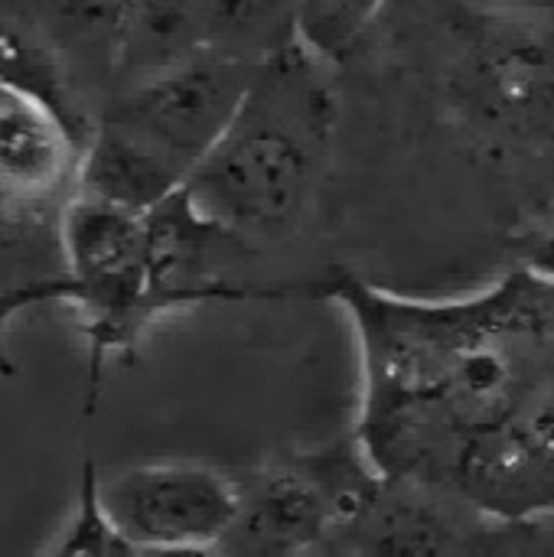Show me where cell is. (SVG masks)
Masks as SVG:
<instances>
[{
	"mask_svg": "<svg viewBox=\"0 0 554 557\" xmlns=\"http://www.w3.org/2000/svg\"><path fill=\"white\" fill-rule=\"evenodd\" d=\"M327 297L356 333L353 441L382 480L503 525L554 516V274L522 264L447 300L343 274Z\"/></svg>",
	"mask_w": 554,
	"mask_h": 557,
	"instance_id": "cell-1",
	"label": "cell"
},
{
	"mask_svg": "<svg viewBox=\"0 0 554 557\" xmlns=\"http://www.w3.org/2000/svg\"><path fill=\"white\" fill-rule=\"evenodd\" d=\"M131 0H20L3 20L26 26L59 62L95 124L114 95Z\"/></svg>",
	"mask_w": 554,
	"mask_h": 557,
	"instance_id": "cell-8",
	"label": "cell"
},
{
	"mask_svg": "<svg viewBox=\"0 0 554 557\" xmlns=\"http://www.w3.org/2000/svg\"><path fill=\"white\" fill-rule=\"evenodd\" d=\"M379 483L356 441L268 460L238 480L242 506L219 548L225 557H307L346 532Z\"/></svg>",
	"mask_w": 554,
	"mask_h": 557,
	"instance_id": "cell-6",
	"label": "cell"
},
{
	"mask_svg": "<svg viewBox=\"0 0 554 557\" xmlns=\"http://www.w3.org/2000/svg\"><path fill=\"white\" fill-rule=\"evenodd\" d=\"M62 248L65 284L56 300L72 304L85 320L91 392L108 356L134 349L160 313L245 297L242 287L219 281L216 264L225 251L248 245L202 222L183 193L153 209H127L78 193L65 215Z\"/></svg>",
	"mask_w": 554,
	"mask_h": 557,
	"instance_id": "cell-4",
	"label": "cell"
},
{
	"mask_svg": "<svg viewBox=\"0 0 554 557\" xmlns=\"http://www.w3.org/2000/svg\"><path fill=\"white\" fill-rule=\"evenodd\" d=\"M519 532V557H554V516L516 525Z\"/></svg>",
	"mask_w": 554,
	"mask_h": 557,
	"instance_id": "cell-15",
	"label": "cell"
},
{
	"mask_svg": "<svg viewBox=\"0 0 554 557\" xmlns=\"http://www.w3.org/2000/svg\"><path fill=\"white\" fill-rule=\"evenodd\" d=\"M362 42L415 85L467 166L554 193V13L496 0H392Z\"/></svg>",
	"mask_w": 554,
	"mask_h": 557,
	"instance_id": "cell-2",
	"label": "cell"
},
{
	"mask_svg": "<svg viewBox=\"0 0 554 557\" xmlns=\"http://www.w3.org/2000/svg\"><path fill=\"white\" fill-rule=\"evenodd\" d=\"M49 557H134V548H127L114 535V529L104 522V516L98 509V499H95V467L91 463L82 473L75 509H72L62 535L49 548Z\"/></svg>",
	"mask_w": 554,
	"mask_h": 557,
	"instance_id": "cell-13",
	"label": "cell"
},
{
	"mask_svg": "<svg viewBox=\"0 0 554 557\" xmlns=\"http://www.w3.org/2000/svg\"><path fill=\"white\" fill-rule=\"evenodd\" d=\"M477 516L405 480H382L340 542L349 557H457Z\"/></svg>",
	"mask_w": 554,
	"mask_h": 557,
	"instance_id": "cell-9",
	"label": "cell"
},
{
	"mask_svg": "<svg viewBox=\"0 0 554 557\" xmlns=\"http://www.w3.org/2000/svg\"><path fill=\"white\" fill-rule=\"evenodd\" d=\"M392 0H297V42L330 65H343Z\"/></svg>",
	"mask_w": 554,
	"mask_h": 557,
	"instance_id": "cell-12",
	"label": "cell"
},
{
	"mask_svg": "<svg viewBox=\"0 0 554 557\" xmlns=\"http://www.w3.org/2000/svg\"><path fill=\"white\" fill-rule=\"evenodd\" d=\"M134 557H225L222 548H163V552H134Z\"/></svg>",
	"mask_w": 554,
	"mask_h": 557,
	"instance_id": "cell-16",
	"label": "cell"
},
{
	"mask_svg": "<svg viewBox=\"0 0 554 557\" xmlns=\"http://www.w3.org/2000/svg\"><path fill=\"white\" fill-rule=\"evenodd\" d=\"M457 557H519V532L516 525L473 519L464 532Z\"/></svg>",
	"mask_w": 554,
	"mask_h": 557,
	"instance_id": "cell-14",
	"label": "cell"
},
{
	"mask_svg": "<svg viewBox=\"0 0 554 557\" xmlns=\"http://www.w3.org/2000/svg\"><path fill=\"white\" fill-rule=\"evenodd\" d=\"M202 49L264 62L297 42V0H196Z\"/></svg>",
	"mask_w": 554,
	"mask_h": 557,
	"instance_id": "cell-11",
	"label": "cell"
},
{
	"mask_svg": "<svg viewBox=\"0 0 554 557\" xmlns=\"http://www.w3.org/2000/svg\"><path fill=\"white\" fill-rule=\"evenodd\" d=\"M202 49L196 0H131L114 91L153 78Z\"/></svg>",
	"mask_w": 554,
	"mask_h": 557,
	"instance_id": "cell-10",
	"label": "cell"
},
{
	"mask_svg": "<svg viewBox=\"0 0 554 557\" xmlns=\"http://www.w3.org/2000/svg\"><path fill=\"white\" fill-rule=\"evenodd\" d=\"M95 499L134 552L219 548L235 525L242 490L238 480L199 460H147L95 470Z\"/></svg>",
	"mask_w": 554,
	"mask_h": 557,
	"instance_id": "cell-7",
	"label": "cell"
},
{
	"mask_svg": "<svg viewBox=\"0 0 554 557\" xmlns=\"http://www.w3.org/2000/svg\"><path fill=\"white\" fill-rule=\"evenodd\" d=\"M496 3H509V7H529V10H552L554 0H496Z\"/></svg>",
	"mask_w": 554,
	"mask_h": 557,
	"instance_id": "cell-17",
	"label": "cell"
},
{
	"mask_svg": "<svg viewBox=\"0 0 554 557\" xmlns=\"http://www.w3.org/2000/svg\"><path fill=\"white\" fill-rule=\"evenodd\" d=\"M340 69L304 42L258 62L219 144L183 186L189 209L255 248L291 235L336 160Z\"/></svg>",
	"mask_w": 554,
	"mask_h": 557,
	"instance_id": "cell-3",
	"label": "cell"
},
{
	"mask_svg": "<svg viewBox=\"0 0 554 557\" xmlns=\"http://www.w3.org/2000/svg\"><path fill=\"white\" fill-rule=\"evenodd\" d=\"M255 69L199 49L114 91L88 140L78 193L127 209H153L183 193L235 117Z\"/></svg>",
	"mask_w": 554,
	"mask_h": 557,
	"instance_id": "cell-5",
	"label": "cell"
}]
</instances>
